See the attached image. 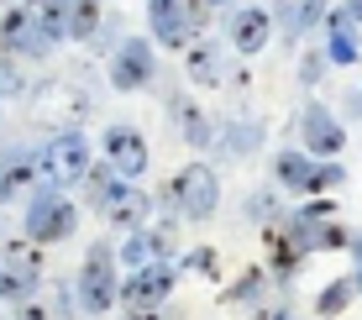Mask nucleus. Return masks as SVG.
<instances>
[{
  "mask_svg": "<svg viewBox=\"0 0 362 320\" xmlns=\"http://www.w3.org/2000/svg\"><path fill=\"white\" fill-rule=\"evenodd\" d=\"M37 284H42V273H21V268H6V263H0V300H6V304L32 300Z\"/></svg>",
  "mask_w": 362,
  "mask_h": 320,
  "instance_id": "4be33fe9",
  "label": "nucleus"
},
{
  "mask_svg": "<svg viewBox=\"0 0 362 320\" xmlns=\"http://www.w3.org/2000/svg\"><path fill=\"white\" fill-rule=\"evenodd\" d=\"M42 242H32V237H11L6 242V252H0V263L6 268H21V273H42Z\"/></svg>",
  "mask_w": 362,
  "mask_h": 320,
  "instance_id": "412c9836",
  "label": "nucleus"
},
{
  "mask_svg": "<svg viewBox=\"0 0 362 320\" xmlns=\"http://www.w3.org/2000/svg\"><path fill=\"white\" fill-rule=\"evenodd\" d=\"M163 205H168V211H179V215H189V220H210L221 211V179H216V168H210V163L179 168V174L163 184Z\"/></svg>",
  "mask_w": 362,
  "mask_h": 320,
  "instance_id": "f03ea898",
  "label": "nucleus"
},
{
  "mask_svg": "<svg viewBox=\"0 0 362 320\" xmlns=\"http://www.w3.org/2000/svg\"><path fill=\"white\" fill-rule=\"evenodd\" d=\"M257 320H289V304H263V310H257Z\"/></svg>",
  "mask_w": 362,
  "mask_h": 320,
  "instance_id": "473e14b6",
  "label": "nucleus"
},
{
  "mask_svg": "<svg viewBox=\"0 0 362 320\" xmlns=\"http://www.w3.org/2000/svg\"><path fill=\"white\" fill-rule=\"evenodd\" d=\"M168 110H173V121H179L184 142H189V147H210V137H216V126H210V121H205V110H199L194 100H184V95H173V100H168Z\"/></svg>",
  "mask_w": 362,
  "mask_h": 320,
  "instance_id": "f3484780",
  "label": "nucleus"
},
{
  "mask_svg": "<svg viewBox=\"0 0 362 320\" xmlns=\"http://www.w3.org/2000/svg\"><path fill=\"white\" fill-rule=\"evenodd\" d=\"M116 242H95L90 252H84V268L79 278H74V294H79V310L84 315H105L110 304H116Z\"/></svg>",
  "mask_w": 362,
  "mask_h": 320,
  "instance_id": "7ed1b4c3",
  "label": "nucleus"
},
{
  "mask_svg": "<svg viewBox=\"0 0 362 320\" xmlns=\"http://www.w3.org/2000/svg\"><path fill=\"white\" fill-rule=\"evenodd\" d=\"M331 11V0H294V16H299V27H320V16Z\"/></svg>",
  "mask_w": 362,
  "mask_h": 320,
  "instance_id": "c756f323",
  "label": "nucleus"
},
{
  "mask_svg": "<svg viewBox=\"0 0 362 320\" xmlns=\"http://www.w3.org/2000/svg\"><path fill=\"white\" fill-rule=\"evenodd\" d=\"M352 300H357V278H336V284H326V289L315 294V310L331 320V315H346V310H352Z\"/></svg>",
  "mask_w": 362,
  "mask_h": 320,
  "instance_id": "aec40b11",
  "label": "nucleus"
},
{
  "mask_svg": "<svg viewBox=\"0 0 362 320\" xmlns=\"http://www.w3.org/2000/svg\"><path fill=\"white\" fill-rule=\"evenodd\" d=\"M90 163H95V147L79 126L53 131V137L37 147V174H42V184H53V189H74Z\"/></svg>",
  "mask_w": 362,
  "mask_h": 320,
  "instance_id": "f257e3e1",
  "label": "nucleus"
},
{
  "mask_svg": "<svg viewBox=\"0 0 362 320\" xmlns=\"http://www.w3.org/2000/svg\"><path fill=\"white\" fill-rule=\"evenodd\" d=\"M100 21H105V0H74L69 6V37L74 42H90L100 32Z\"/></svg>",
  "mask_w": 362,
  "mask_h": 320,
  "instance_id": "6ab92c4d",
  "label": "nucleus"
},
{
  "mask_svg": "<svg viewBox=\"0 0 362 320\" xmlns=\"http://www.w3.org/2000/svg\"><path fill=\"white\" fill-rule=\"evenodd\" d=\"M326 69H331V64H326V47H310V53L299 58V84H305V90H315Z\"/></svg>",
  "mask_w": 362,
  "mask_h": 320,
  "instance_id": "bb28decb",
  "label": "nucleus"
},
{
  "mask_svg": "<svg viewBox=\"0 0 362 320\" xmlns=\"http://www.w3.org/2000/svg\"><path fill=\"white\" fill-rule=\"evenodd\" d=\"M142 231H147V242H153V257H158V263H168V257H173V220L163 215L158 226H142Z\"/></svg>",
  "mask_w": 362,
  "mask_h": 320,
  "instance_id": "cd10ccee",
  "label": "nucleus"
},
{
  "mask_svg": "<svg viewBox=\"0 0 362 320\" xmlns=\"http://www.w3.org/2000/svg\"><path fill=\"white\" fill-rule=\"evenodd\" d=\"M110 90L116 95H142L147 84L158 79V53H153V37H121L116 53H110Z\"/></svg>",
  "mask_w": 362,
  "mask_h": 320,
  "instance_id": "39448f33",
  "label": "nucleus"
},
{
  "mask_svg": "<svg viewBox=\"0 0 362 320\" xmlns=\"http://www.w3.org/2000/svg\"><path fill=\"white\" fill-rule=\"evenodd\" d=\"M79 231V205L64 200V189L53 184H37L32 205H27V237L32 242H64Z\"/></svg>",
  "mask_w": 362,
  "mask_h": 320,
  "instance_id": "423d86ee",
  "label": "nucleus"
},
{
  "mask_svg": "<svg viewBox=\"0 0 362 320\" xmlns=\"http://www.w3.org/2000/svg\"><path fill=\"white\" fill-rule=\"evenodd\" d=\"M37 184H42V174H37V147H6L0 153V205L21 200Z\"/></svg>",
  "mask_w": 362,
  "mask_h": 320,
  "instance_id": "f8f14e48",
  "label": "nucleus"
},
{
  "mask_svg": "<svg viewBox=\"0 0 362 320\" xmlns=\"http://www.w3.org/2000/svg\"><path fill=\"white\" fill-rule=\"evenodd\" d=\"M341 11H346V16H352V21H357V27H362V0H346Z\"/></svg>",
  "mask_w": 362,
  "mask_h": 320,
  "instance_id": "f704fd0d",
  "label": "nucleus"
},
{
  "mask_svg": "<svg viewBox=\"0 0 362 320\" xmlns=\"http://www.w3.org/2000/svg\"><path fill=\"white\" fill-rule=\"evenodd\" d=\"M310 168H315V158H310L305 147H284V153L273 158V179H279L289 194H305V184H310Z\"/></svg>",
  "mask_w": 362,
  "mask_h": 320,
  "instance_id": "dca6fc26",
  "label": "nucleus"
},
{
  "mask_svg": "<svg viewBox=\"0 0 362 320\" xmlns=\"http://www.w3.org/2000/svg\"><path fill=\"white\" fill-rule=\"evenodd\" d=\"M352 252H357V294H362V237H352Z\"/></svg>",
  "mask_w": 362,
  "mask_h": 320,
  "instance_id": "72a5a7b5",
  "label": "nucleus"
},
{
  "mask_svg": "<svg viewBox=\"0 0 362 320\" xmlns=\"http://www.w3.org/2000/svg\"><path fill=\"white\" fill-rule=\"evenodd\" d=\"M0 47H6L11 58H21V64H27V58L37 64V58H47L58 42L37 27V16H32L27 0H11V6L0 11Z\"/></svg>",
  "mask_w": 362,
  "mask_h": 320,
  "instance_id": "0eeeda50",
  "label": "nucleus"
},
{
  "mask_svg": "<svg viewBox=\"0 0 362 320\" xmlns=\"http://www.w3.org/2000/svg\"><path fill=\"white\" fill-rule=\"evenodd\" d=\"M16 95H27V73H21V58H0V100H16Z\"/></svg>",
  "mask_w": 362,
  "mask_h": 320,
  "instance_id": "a878e982",
  "label": "nucleus"
},
{
  "mask_svg": "<svg viewBox=\"0 0 362 320\" xmlns=\"http://www.w3.org/2000/svg\"><path fill=\"white\" fill-rule=\"evenodd\" d=\"M299 137H305V153H310V158H341L346 126L331 116L326 100H310L305 110H299Z\"/></svg>",
  "mask_w": 362,
  "mask_h": 320,
  "instance_id": "6e6552de",
  "label": "nucleus"
},
{
  "mask_svg": "<svg viewBox=\"0 0 362 320\" xmlns=\"http://www.w3.org/2000/svg\"><path fill=\"white\" fill-rule=\"evenodd\" d=\"M263 268H242V278H231L226 289H221V304H247V300H257L263 294Z\"/></svg>",
  "mask_w": 362,
  "mask_h": 320,
  "instance_id": "5701e85b",
  "label": "nucleus"
},
{
  "mask_svg": "<svg viewBox=\"0 0 362 320\" xmlns=\"http://www.w3.org/2000/svg\"><path fill=\"white\" fill-rule=\"evenodd\" d=\"M299 215H310V220H331V200H310Z\"/></svg>",
  "mask_w": 362,
  "mask_h": 320,
  "instance_id": "2f4dec72",
  "label": "nucleus"
},
{
  "mask_svg": "<svg viewBox=\"0 0 362 320\" xmlns=\"http://www.w3.org/2000/svg\"><path fill=\"white\" fill-rule=\"evenodd\" d=\"M184 73H189V84H199V90H216V84H226V53H221V42H210V37H194V42L184 47Z\"/></svg>",
  "mask_w": 362,
  "mask_h": 320,
  "instance_id": "ddd939ff",
  "label": "nucleus"
},
{
  "mask_svg": "<svg viewBox=\"0 0 362 320\" xmlns=\"http://www.w3.org/2000/svg\"><path fill=\"white\" fill-rule=\"evenodd\" d=\"M173 284H179V273H173L168 263H142V268H132L127 278H121V289H116V304L121 310H132V320H153V310L173 294Z\"/></svg>",
  "mask_w": 362,
  "mask_h": 320,
  "instance_id": "20e7f679",
  "label": "nucleus"
},
{
  "mask_svg": "<svg viewBox=\"0 0 362 320\" xmlns=\"http://www.w3.org/2000/svg\"><path fill=\"white\" fill-rule=\"evenodd\" d=\"M231 6H242V0H210V11H231Z\"/></svg>",
  "mask_w": 362,
  "mask_h": 320,
  "instance_id": "c9c22d12",
  "label": "nucleus"
},
{
  "mask_svg": "<svg viewBox=\"0 0 362 320\" xmlns=\"http://www.w3.org/2000/svg\"><path fill=\"white\" fill-rule=\"evenodd\" d=\"M147 215H153V194H147V189H132V184L105 205V226L116 231V237H127V231H142Z\"/></svg>",
  "mask_w": 362,
  "mask_h": 320,
  "instance_id": "4468645a",
  "label": "nucleus"
},
{
  "mask_svg": "<svg viewBox=\"0 0 362 320\" xmlns=\"http://www.w3.org/2000/svg\"><path fill=\"white\" fill-rule=\"evenodd\" d=\"M346 184V168L336 163V158H315V168H310V184L305 194H326V189H341Z\"/></svg>",
  "mask_w": 362,
  "mask_h": 320,
  "instance_id": "b1692460",
  "label": "nucleus"
},
{
  "mask_svg": "<svg viewBox=\"0 0 362 320\" xmlns=\"http://www.w3.org/2000/svg\"><path fill=\"white\" fill-rule=\"evenodd\" d=\"M116 263L127 268H142V263H153V242H147V231H127V242L116 247Z\"/></svg>",
  "mask_w": 362,
  "mask_h": 320,
  "instance_id": "393cba45",
  "label": "nucleus"
},
{
  "mask_svg": "<svg viewBox=\"0 0 362 320\" xmlns=\"http://www.w3.org/2000/svg\"><path fill=\"white\" fill-rule=\"evenodd\" d=\"M11 320H58V310H53V304H42V300L32 294V300L16 304V315H11Z\"/></svg>",
  "mask_w": 362,
  "mask_h": 320,
  "instance_id": "7c9ffc66",
  "label": "nucleus"
},
{
  "mask_svg": "<svg viewBox=\"0 0 362 320\" xmlns=\"http://www.w3.org/2000/svg\"><path fill=\"white\" fill-rule=\"evenodd\" d=\"M273 37V16L263 6H231L226 11V42L236 47L242 58H257Z\"/></svg>",
  "mask_w": 362,
  "mask_h": 320,
  "instance_id": "9d476101",
  "label": "nucleus"
},
{
  "mask_svg": "<svg viewBox=\"0 0 362 320\" xmlns=\"http://www.w3.org/2000/svg\"><path fill=\"white\" fill-rule=\"evenodd\" d=\"M0 116H6V110H0Z\"/></svg>",
  "mask_w": 362,
  "mask_h": 320,
  "instance_id": "e433bc0d",
  "label": "nucleus"
},
{
  "mask_svg": "<svg viewBox=\"0 0 362 320\" xmlns=\"http://www.w3.org/2000/svg\"><path fill=\"white\" fill-rule=\"evenodd\" d=\"M79 184H84V200H90V205H95V211H105V205H110V200H116V194H121V189H127V184H132V179H121V174H116V168H110V163H105V158H100V163H90V168H84V179H79Z\"/></svg>",
  "mask_w": 362,
  "mask_h": 320,
  "instance_id": "2eb2a0df",
  "label": "nucleus"
},
{
  "mask_svg": "<svg viewBox=\"0 0 362 320\" xmlns=\"http://www.w3.org/2000/svg\"><path fill=\"white\" fill-rule=\"evenodd\" d=\"M257 142H263V121H252V116L221 126V153H226V158H252Z\"/></svg>",
  "mask_w": 362,
  "mask_h": 320,
  "instance_id": "a211bd4d",
  "label": "nucleus"
},
{
  "mask_svg": "<svg viewBox=\"0 0 362 320\" xmlns=\"http://www.w3.org/2000/svg\"><path fill=\"white\" fill-rule=\"evenodd\" d=\"M147 27H153L158 47H173V53H184L199 37L194 21L184 16V0H147Z\"/></svg>",
  "mask_w": 362,
  "mask_h": 320,
  "instance_id": "9b49d317",
  "label": "nucleus"
},
{
  "mask_svg": "<svg viewBox=\"0 0 362 320\" xmlns=\"http://www.w3.org/2000/svg\"><path fill=\"white\" fill-rule=\"evenodd\" d=\"M216 247H194L189 257H184V273H194V278H216Z\"/></svg>",
  "mask_w": 362,
  "mask_h": 320,
  "instance_id": "c85d7f7f",
  "label": "nucleus"
},
{
  "mask_svg": "<svg viewBox=\"0 0 362 320\" xmlns=\"http://www.w3.org/2000/svg\"><path fill=\"white\" fill-rule=\"evenodd\" d=\"M105 163L116 168L121 179H142L147 163H153V153H147V137L136 126H105Z\"/></svg>",
  "mask_w": 362,
  "mask_h": 320,
  "instance_id": "1a4fd4ad",
  "label": "nucleus"
}]
</instances>
